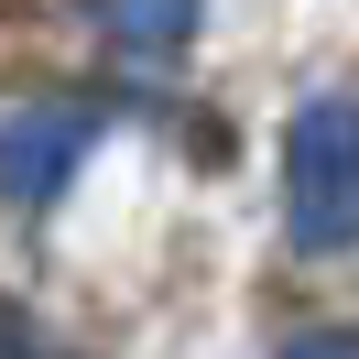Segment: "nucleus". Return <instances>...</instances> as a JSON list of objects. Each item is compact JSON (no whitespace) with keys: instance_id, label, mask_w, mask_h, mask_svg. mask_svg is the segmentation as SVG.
Instances as JSON below:
<instances>
[{"instance_id":"f03ea898","label":"nucleus","mask_w":359,"mask_h":359,"mask_svg":"<svg viewBox=\"0 0 359 359\" xmlns=\"http://www.w3.org/2000/svg\"><path fill=\"white\" fill-rule=\"evenodd\" d=\"M88 142H98V109H88V98H22V109L0 120V196L44 207L55 185L88 163Z\"/></svg>"},{"instance_id":"7ed1b4c3","label":"nucleus","mask_w":359,"mask_h":359,"mask_svg":"<svg viewBox=\"0 0 359 359\" xmlns=\"http://www.w3.org/2000/svg\"><path fill=\"white\" fill-rule=\"evenodd\" d=\"M109 33H120L131 55H163V44L196 33V0H109Z\"/></svg>"},{"instance_id":"20e7f679","label":"nucleus","mask_w":359,"mask_h":359,"mask_svg":"<svg viewBox=\"0 0 359 359\" xmlns=\"http://www.w3.org/2000/svg\"><path fill=\"white\" fill-rule=\"evenodd\" d=\"M283 359H359V327H305Z\"/></svg>"},{"instance_id":"f257e3e1","label":"nucleus","mask_w":359,"mask_h":359,"mask_svg":"<svg viewBox=\"0 0 359 359\" xmlns=\"http://www.w3.org/2000/svg\"><path fill=\"white\" fill-rule=\"evenodd\" d=\"M283 229H294V250H359V98H305L294 109Z\"/></svg>"}]
</instances>
